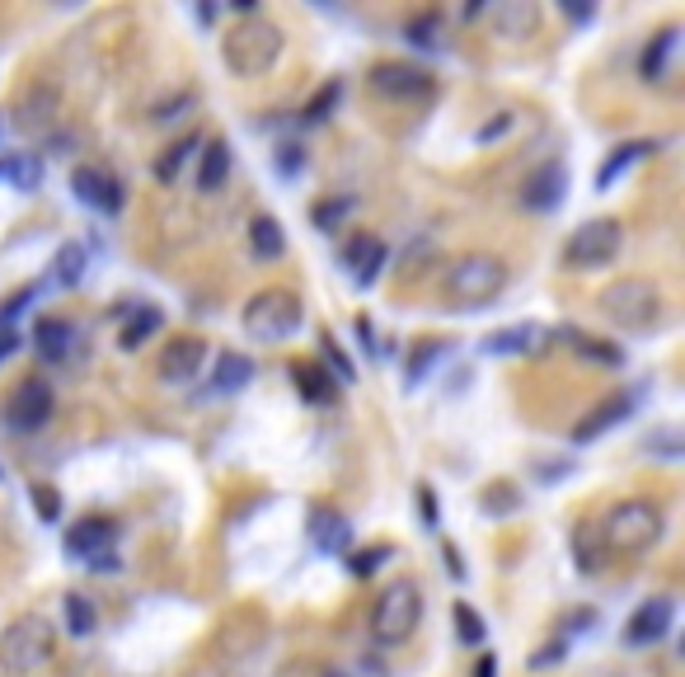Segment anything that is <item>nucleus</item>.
Wrapping results in <instances>:
<instances>
[{
	"label": "nucleus",
	"mask_w": 685,
	"mask_h": 677,
	"mask_svg": "<svg viewBox=\"0 0 685 677\" xmlns=\"http://www.w3.org/2000/svg\"><path fill=\"white\" fill-rule=\"evenodd\" d=\"M644 447L652 451V457H662V461H676L681 457V433L676 429H662V433H652Z\"/></svg>",
	"instance_id": "nucleus-43"
},
{
	"label": "nucleus",
	"mask_w": 685,
	"mask_h": 677,
	"mask_svg": "<svg viewBox=\"0 0 685 677\" xmlns=\"http://www.w3.org/2000/svg\"><path fill=\"white\" fill-rule=\"evenodd\" d=\"M34 338H38V353H42V358H48V362H62V358H70V348H76V324L62 320V316H42L38 330H34Z\"/></svg>",
	"instance_id": "nucleus-21"
},
{
	"label": "nucleus",
	"mask_w": 685,
	"mask_h": 677,
	"mask_svg": "<svg viewBox=\"0 0 685 677\" xmlns=\"http://www.w3.org/2000/svg\"><path fill=\"white\" fill-rule=\"evenodd\" d=\"M197 151H203V137H197V132H189V137H179L175 141V146H169L165 155H160V161H155V179H160V183H175L179 179V169L183 165H189L193 161V155Z\"/></svg>",
	"instance_id": "nucleus-31"
},
{
	"label": "nucleus",
	"mask_w": 685,
	"mask_h": 677,
	"mask_svg": "<svg viewBox=\"0 0 685 677\" xmlns=\"http://www.w3.org/2000/svg\"><path fill=\"white\" fill-rule=\"evenodd\" d=\"M203 367H207V338L179 334V338H169V344L160 348L155 376H160L165 386H189V381L203 376Z\"/></svg>",
	"instance_id": "nucleus-9"
},
{
	"label": "nucleus",
	"mask_w": 685,
	"mask_h": 677,
	"mask_svg": "<svg viewBox=\"0 0 685 677\" xmlns=\"http://www.w3.org/2000/svg\"><path fill=\"white\" fill-rule=\"evenodd\" d=\"M155 330H160V310H155V306H132V316H127V324L118 330V348L137 353Z\"/></svg>",
	"instance_id": "nucleus-29"
},
{
	"label": "nucleus",
	"mask_w": 685,
	"mask_h": 677,
	"mask_svg": "<svg viewBox=\"0 0 685 677\" xmlns=\"http://www.w3.org/2000/svg\"><path fill=\"white\" fill-rule=\"evenodd\" d=\"M14 353H20V334H14V324H10V330H0V362L14 358Z\"/></svg>",
	"instance_id": "nucleus-49"
},
{
	"label": "nucleus",
	"mask_w": 685,
	"mask_h": 677,
	"mask_svg": "<svg viewBox=\"0 0 685 677\" xmlns=\"http://www.w3.org/2000/svg\"><path fill=\"white\" fill-rule=\"evenodd\" d=\"M52 386L42 376H24L20 386L10 391V405H5V414H10V429H20V433H38L42 423L52 419Z\"/></svg>",
	"instance_id": "nucleus-11"
},
{
	"label": "nucleus",
	"mask_w": 685,
	"mask_h": 677,
	"mask_svg": "<svg viewBox=\"0 0 685 677\" xmlns=\"http://www.w3.org/2000/svg\"><path fill=\"white\" fill-rule=\"evenodd\" d=\"M540 338H545L540 324H507V330L483 338V353H493V358H512V353H531Z\"/></svg>",
	"instance_id": "nucleus-23"
},
{
	"label": "nucleus",
	"mask_w": 685,
	"mask_h": 677,
	"mask_svg": "<svg viewBox=\"0 0 685 677\" xmlns=\"http://www.w3.org/2000/svg\"><path fill=\"white\" fill-rule=\"evenodd\" d=\"M371 90L395 99V104H413V99H427L437 90V80L427 76L423 66L413 62H380L376 71H371Z\"/></svg>",
	"instance_id": "nucleus-10"
},
{
	"label": "nucleus",
	"mask_w": 685,
	"mask_h": 677,
	"mask_svg": "<svg viewBox=\"0 0 685 677\" xmlns=\"http://www.w3.org/2000/svg\"><path fill=\"white\" fill-rule=\"evenodd\" d=\"M0 179H10V189H20V193H34L42 179V161L28 151H10V155H0Z\"/></svg>",
	"instance_id": "nucleus-26"
},
{
	"label": "nucleus",
	"mask_w": 685,
	"mask_h": 677,
	"mask_svg": "<svg viewBox=\"0 0 685 677\" xmlns=\"http://www.w3.org/2000/svg\"><path fill=\"white\" fill-rule=\"evenodd\" d=\"M62 606H66V630L76 635V640H90V635H94V626H99V612H94V602L85 598V592H66V598H62Z\"/></svg>",
	"instance_id": "nucleus-34"
},
{
	"label": "nucleus",
	"mask_w": 685,
	"mask_h": 677,
	"mask_svg": "<svg viewBox=\"0 0 685 677\" xmlns=\"http://www.w3.org/2000/svg\"><path fill=\"white\" fill-rule=\"evenodd\" d=\"M245 334L259 338V344H287V338L301 330V302L287 288H268L245 306Z\"/></svg>",
	"instance_id": "nucleus-7"
},
{
	"label": "nucleus",
	"mask_w": 685,
	"mask_h": 677,
	"mask_svg": "<svg viewBox=\"0 0 685 677\" xmlns=\"http://www.w3.org/2000/svg\"><path fill=\"white\" fill-rule=\"evenodd\" d=\"M338 99H342V80H329V85H324V90L301 108V123H310V127H315V123H329V113L338 108Z\"/></svg>",
	"instance_id": "nucleus-35"
},
{
	"label": "nucleus",
	"mask_w": 685,
	"mask_h": 677,
	"mask_svg": "<svg viewBox=\"0 0 685 677\" xmlns=\"http://www.w3.org/2000/svg\"><path fill=\"white\" fill-rule=\"evenodd\" d=\"M306 527H310V546L324 550V555H338V550H348V541H352V522L342 518L338 508H329V503L310 508Z\"/></svg>",
	"instance_id": "nucleus-15"
},
{
	"label": "nucleus",
	"mask_w": 685,
	"mask_h": 677,
	"mask_svg": "<svg viewBox=\"0 0 685 677\" xmlns=\"http://www.w3.org/2000/svg\"><path fill=\"white\" fill-rule=\"evenodd\" d=\"M249 250H254V259H263V264L282 259V250H287V235H282L277 217H254V221H249Z\"/></svg>",
	"instance_id": "nucleus-27"
},
{
	"label": "nucleus",
	"mask_w": 685,
	"mask_h": 677,
	"mask_svg": "<svg viewBox=\"0 0 685 677\" xmlns=\"http://www.w3.org/2000/svg\"><path fill=\"white\" fill-rule=\"evenodd\" d=\"M521 203L531 207V212H554V207H559V203H564V165H559V161L540 165L535 175L526 179Z\"/></svg>",
	"instance_id": "nucleus-18"
},
{
	"label": "nucleus",
	"mask_w": 685,
	"mask_h": 677,
	"mask_svg": "<svg viewBox=\"0 0 685 677\" xmlns=\"http://www.w3.org/2000/svg\"><path fill=\"white\" fill-rule=\"evenodd\" d=\"M676 48H681V28H676V24L658 28V34L648 38L644 56H638V76H644L648 85H662L667 76H672V56H676Z\"/></svg>",
	"instance_id": "nucleus-16"
},
{
	"label": "nucleus",
	"mask_w": 685,
	"mask_h": 677,
	"mask_svg": "<svg viewBox=\"0 0 685 677\" xmlns=\"http://www.w3.org/2000/svg\"><path fill=\"white\" fill-rule=\"evenodd\" d=\"M113 541H118V527H113L108 518H85V522H76V527L66 532V555L90 564L99 555H108Z\"/></svg>",
	"instance_id": "nucleus-14"
},
{
	"label": "nucleus",
	"mask_w": 685,
	"mask_h": 677,
	"mask_svg": "<svg viewBox=\"0 0 685 677\" xmlns=\"http://www.w3.org/2000/svg\"><path fill=\"white\" fill-rule=\"evenodd\" d=\"M56 654V630L42 612H24L10 621V630L0 635V668L5 677H34L52 663Z\"/></svg>",
	"instance_id": "nucleus-1"
},
{
	"label": "nucleus",
	"mask_w": 685,
	"mask_h": 677,
	"mask_svg": "<svg viewBox=\"0 0 685 677\" xmlns=\"http://www.w3.org/2000/svg\"><path fill=\"white\" fill-rule=\"evenodd\" d=\"M451 621H455V635H461V644H483V640H489V630H483V621H479V612H475L469 602H455Z\"/></svg>",
	"instance_id": "nucleus-37"
},
{
	"label": "nucleus",
	"mask_w": 685,
	"mask_h": 677,
	"mask_svg": "<svg viewBox=\"0 0 685 677\" xmlns=\"http://www.w3.org/2000/svg\"><path fill=\"white\" fill-rule=\"evenodd\" d=\"M28 296H34V288H24L20 296H14V302H5V306H0V324H5V320H14V316H20V310L28 306Z\"/></svg>",
	"instance_id": "nucleus-48"
},
{
	"label": "nucleus",
	"mask_w": 685,
	"mask_h": 677,
	"mask_svg": "<svg viewBox=\"0 0 685 677\" xmlns=\"http://www.w3.org/2000/svg\"><path fill=\"white\" fill-rule=\"evenodd\" d=\"M475 677H497V659H493V654H483V659L475 663Z\"/></svg>",
	"instance_id": "nucleus-51"
},
{
	"label": "nucleus",
	"mask_w": 685,
	"mask_h": 677,
	"mask_svg": "<svg viewBox=\"0 0 685 677\" xmlns=\"http://www.w3.org/2000/svg\"><path fill=\"white\" fill-rule=\"evenodd\" d=\"M592 527H578L573 532V546H578V564H582V574H596V570H602V546H596L592 541Z\"/></svg>",
	"instance_id": "nucleus-41"
},
{
	"label": "nucleus",
	"mask_w": 685,
	"mask_h": 677,
	"mask_svg": "<svg viewBox=\"0 0 685 677\" xmlns=\"http://www.w3.org/2000/svg\"><path fill=\"white\" fill-rule=\"evenodd\" d=\"M630 414V395H616V400H602L592 409L587 419L573 423V443H592V437H602L606 429H616V423Z\"/></svg>",
	"instance_id": "nucleus-22"
},
{
	"label": "nucleus",
	"mask_w": 685,
	"mask_h": 677,
	"mask_svg": "<svg viewBox=\"0 0 685 677\" xmlns=\"http://www.w3.org/2000/svg\"><path fill=\"white\" fill-rule=\"evenodd\" d=\"M624 245V226L616 217H596V221H582L573 240L564 245V264L578 268V273H592V268H606L616 264V254Z\"/></svg>",
	"instance_id": "nucleus-8"
},
{
	"label": "nucleus",
	"mask_w": 685,
	"mask_h": 677,
	"mask_svg": "<svg viewBox=\"0 0 685 677\" xmlns=\"http://www.w3.org/2000/svg\"><path fill=\"white\" fill-rule=\"evenodd\" d=\"M221 56L235 76H245V80L263 76V71H273V62L282 56V28L273 20H263V14H249V20H240L231 34H225Z\"/></svg>",
	"instance_id": "nucleus-2"
},
{
	"label": "nucleus",
	"mask_w": 685,
	"mask_h": 677,
	"mask_svg": "<svg viewBox=\"0 0 685 677\" xmlns=\"http://www.w3.org/2000/svg\"><path fill=\"white\" fill-rule=\"evenodd\" d=\"M357 334H362V344H366V353H376V338H371V324H366V320H357Z\"/></svg>",
	"instance_id": "nucleus-53"
},
{
	"label": "nucleus",
	"mask_w": 685,
	"mask_h": 677,
	"mask_svg": "<svg viewBox=\"0 0 685 677\" xmlns=\"http://www.w3.org/2000/svg\"><path fill=\"white\" fill-rule=\"evenodd\" d=\"M564 649H568V640H564V635H554V640L540 649V654H531V668H550V663H559Z\"/></svg>",
	"instance_id": "nucleus-46"
},
{
	"label": "nucleus",
	"mask_w": 685,
	"mask_h": 677,
	"mask_svg": "<svg viewBox=\"0 0 685 677\" xmlns=\"http://www.w3.org/2000/svg\"><path fill=\"white\" fill-rule=\"evenodd\" d=\"M320 348H324V358H329V367H334V381H352V376H357V367H352V358H348V353H342V348L334 344V338H329V334H324V338H320Z\"/></svg>",
	"instance_id": "nucleus-42"
},
{
	"label": "nucleus",
	"mask_w": 685,
	"mask_h": 677,
	"mask_svg": "<svg viewBox=\"0 0 685 677\" xmlns=\"http://www.w3.org/2000/svg\"><path fill=\"white\" fill-rule=\"evenodd\" d=\"M282 165H287V169L301 165V146H282Z\"/></svg>",
	"instance_id": "nucleus-52"
},
{
	"label": "nucleus",
	"mask_w": 685,
	"mask_h": 677,
	"mask_svg": "<svg viewBox=\"0 0 685 677\" xmlns=\"http://www.w3.org/2000/svg\"><path fill=\"white\" fill-rule=\"evenodd\" d=\"M342 212H348V197H334V203H320V207H315V221H320V231H334Z\"/></svg>",
	"instance_id": "nucleus-45"
},
{
	"label": "nucleus",
	"mask_w": 685,
	"mask_h": 677,
	"mask_svg": "<svg viewBox=\"0 0 685 677\" xmlns=\"http://www.w3.org/2000/svg\"><path fill=\"white\" fill-rule=\"evenodd\" d=\"M503 288H507V264L497 254H465L447 273L451 306H489Z\"/></svg>",
	"instance_id": "nucleus-6"
},
{
	"label": "nucleus",
	"mask_w": 685,
	"mask_h": 677,
	"mask_svg": "<svg viewBox=\"0 0 685 677\" xmlns=\"http://www.w3.org/2000/svg\"><path fill=\"white\" fill-rule=\"evenodd\" d=\"M441 358H447V344H441V338H432V344H423V348L409 358V386H418V381L432 376V367H437Z\"/></svg>",
	"instance_id": "nucleus-36"
},
{
	"label": "nucleus",
	"mask_w": 685,
	"mask_h": 677,
	"mask_svg": "<svg viewBox=\"0 0 685 677\" xmlns=\"http://www.w3.org/2000/svg\"><path fill=\"white\" fill-rule=\"evenodd\" d=\"M70 189H76V197L85 207L104 212V217H118V212H122V183L113 179L108 169H99V165H80L76 175H70Z\"/></svg>",
	"instance_id": "nucleus-12"
},
{
	"label": "nucleus",
	"mask_w": 685,
	"mask_h": 677,
	"mask_svg": "<svg viewBox=\"0 0 685 677\" xmlns=\"http://www.w3.org/2000/svg\"><path fill=\"white\" fill-rule=\"evenodd\" d=\"M564 344L578 348L582 358H592V362H606V367H620V362H624L620 344H610V338H596V334H587V330H564Z\"/></svg>",
	"instance_id": "nucleus-30"
},
{
	"label": "nucleus",
	"mask_w": 685,
	"mask_h": 677,
	"mask_svg": "<svg viewBox=\"0 0 685 677\" xmlns=\"http://www.w3.org/2000/svg\"><path fill=\"white\" fill-rule=\"evenodd\" d=\"M447 564H451V574H455V578H465V564H461V555H455L451 546H447Z\"/></svg>",
	"instance_id": "nucleus-54"
},
{
	"label": "nucleus",
	"mask_w": 685,
	"mask_h": 677,
	"mask_svg": "<svg viewBox=\"0 0 685 677\" xmlns=\"http://www.w3.org/2000/svg\"><path fill=\"white\" fill-rule=\"evenodd\" d=\"M52 108H56V90H48V85H34V90L24 94V104L14 108L20 113V123L24 132H48V123H52Z\"/></svg>",
	"instance_id": "nucleus-24"
},
{
	"label": "nucleus",
	"mask_w": 685,
	"mask_h": 677,
	"mask_svg": "<svg viewBox=\"0 0 685 677\" xmlns=\"http://www.w3.org/2000/svg\"><path fill=\"white\" fill-rule=\"evenodd\" d=\"M479 508H483V513H517V508H521V494L517 489H512V485H489V489H483V499H479Z\"/></svg>",
	"instance_id": "nucleus-40"
},
{
	"label": "nucleus",
	"mask_w": 685,
	"mask_h": 677,
	"mask_svg": "<svg viewBox=\"0 0 685 677\" xmlns=\"http://www.w3.org/2000/svg\"><path fill=\"white\" fill-rule=\"evenodd\" d=\"M292 376H296V391H301L310 405H334V400H338V381H334L329 372H324V367L301 362Z\"/></svg>",
	"instance_id": "nucleus-28"
},
{
	"label": "nucleus",
	"mask_w": 685,
	"mask_h": 677,
	"mask_svg": "<svg viewBox=\"0 0 685 677\" xmlns=\"http://www.w3.org/2000/svg\"><path fill=\"white\" fill-rule=\"evenodd\" d=\"M564 14H568V20H587L592 10H587V5H564Z\"/></svg>",
	"instance_id": "nucleus-55"
},
{
	"label": "nucleus",
	"mask_w": 685,
	"mask_h": 677,
	"mask_svg": "<svg viewBox=\"0 0 685 677\" xmlns=\"http://www.w3.org/2000/svg\"><path fill=\"white\" fill-rule=\"evenodd\" d=\"M225 175H231V146L221 137L203 141V151H197V193H217Z\"/></svg>",
	"instance_id": "nucleus-19"
},
{
	"label": "nucleus",
	"mask_w": 685,
	"mask_h": 677,
	"mask_svg": "<svg viewBox=\"0 0 685 677\" xmlns=\"http://www.w3.org/2000/svg\"><path fill=\"white\" fill-rule=\"evenodd\" d=\"M390 555H395V550L385 546V541H376V546H366V550H357V555H348V570H352L357 578H371Z\"/></svg>",
	"instance_id": "nucleus-39"
},
{
	"label": "nucleus",
	"mask_w": 685,
	"mask_h": 677,
	"mask_svg": "<svg viewBox=\"0 0 685 677\" xmlns=\"http://www.w3.org/2000/svg\"><path fill=\"white\" fill-rule=\"evenodd\" d=\"M34 508L42 522H56L62 518V494H56L52 485H34Z\"/></svg>",
	"instance_id": "nucleus-44"
},
{
	"label": "nucleus",
	"mask_w": 685,
	"mask_h": 677,
	"mask_svg": "<svg viewBox=\"0 0 685 677\" xmlns=\"http://www.w3.org/2000/svg\"><path fill=\"white\" fill-rule=\"evenodd\" d=\"M606 550L616 555H644V550L662 536V508L652 499H620L616 508L606 513V522L596 527Z\"/></svg>",
	"instance_id": "nucleus-3"
},
{
	"label": "nucleus",
	"mask_w": 685,
	"mask_h": 677,
	"mask_svg": "<svg viewBox=\"0 0 685 677\" xmlns=\"http://www.w3.org/2000/svg\"><path fill=\"white\" fill-rule=\"evenodd\" d=\"M418 513L427 518V527H437V494H432V485L418 489Z\"/></svg>",
	"instance_id": "nucleus-47"
},
{
	"label": "nucleus",
	"mask_w": 685,
	"mask_h": 677,
	"mask_svg": "<svg viewBox=\"0 0 685 677\" xmlns=\"http://www.w3.org/2000/svg\"><path fill=\"white\" fill-rule=\"evenodd\" d=\"M418 621H423V588L413 578H395L371 606V640L380 649H399L413 640Z\"/></svg>",
	"instance_id": "nucleus-4"
},
{
	"label": "nucleus",
	"mask_w": 685,
	"mask_h": 677,
	"mask_svg": "<svg viewBox=\"0 0 685 677\" xmlns=\"http://www.w3.org/2000/svg\"><path fill=\"white\" fill-rule=\"evenodd\" d=\"M672 616H676L672 598H648V602L630 616V626H624V644H630V649H648V644L667 640V630H672Z\"/></svg>",
	"instance_id": "nucleus-13"
},
{
	"label": "nucleus",
	"mask_w": 685,
	"mask_h": 677,
	"mask_svg": "<svg viewBox=\"0 0 685 677\" xmlns=\"http://www.w3.org/2000/svg\"><path fill=\"white\" fill-rule=\"evenodd\" d=\"M493 24H497V34H503V38L521 42V38H531L540 28V5H531V0H503V5L493 10Z\"/></svg>",
	"instance_id": "nucleus-20"
},
{
	"label": "nucleus",
	"mask_w": 685,
	"mask_h": 677,
	"mask_svg": "<svg viewBox=\"0 0 685 677\" xmlns=\"http://www.w3.org/2000/svg\"><path fill=\"white\" fill-rule=\"evenodd\" d=\"M596 306L616 330H648V324L662 320V292L648 278H616L596 296Z\"/></svg>",
	"instance_id": "nucleus-5"
},
{
	"label": "nucleus",
	"mask_w": 685,
	"mask_h": 677,
	"mask_svg": "<svg viewBox=\"0 0 685 677\" xmlns=\"http://www.w3.org/2000/svg\"><path fill=\"white\" fill-rule=\"evenodd\" d=\"M249 376H254V362L245 358V353H221L211 391H240V386H249Z\"/></svg>",
	"instance_id": "nucleus-33"
},
{
	"label": "nucleus",
	"mask_w": 685,
	"mask_h": 677,
	"mask_svg": "<svg viewBox=\"0 0 685 677\" xmlns=\"http://www.w3.org/2000/svg\"><path fill=\"white\" fill-rule=\"evenodd\" d=\"M52 278L62 282V288H76V282L85 278V264H90V250L80 245V240H66L62 250H56V259H52Z\"/></svg>",
	"instance_id": "nucleus-32"
},
{
	"label": "nucleus",
	"mask_w": 685,
	"mask_h": 677,
	"mask_svg": "<svg viewBox=\"0 0 685 677\" xmlns=\"http://www.w3.org/2000/svg\"><path fill=\"white\" fill-rule=\"evenodd\" d=\"M507 123H512L507 113H503V118H493V123H489V127H483V132H479V141H493L497 132H507Z\"/></svg>",
	"instance_id": "nucleus-50"
},
{
	"label": "nucleus",
	"mask_w": 685,
	"mask_h": 677,
	"mask_svg": "<svg viewBox=\"0 0 685 677\" xmlns=\"http://www.w3.org/2000/svg\"><path fill=\"white\" fill-rule=\"evenodd\" d=\"M385 259H390V250H385V240H376V235H352L348 250H342V264L352 268V278L362 282V288H371V282L380 278Z\"/></svg>",
	"instance_id": "nucleus-17"
},
{
	"label": "nucleus",
	"mask_w": 685,
	"mask_h": 677,
	"mask_svg": "<svg viewBox=\"0 0 685 677\" xmlns=\"http://www.w3.org/2000/svg\"><path fill=\"white\" fill-rule=\"evenodd\" d=\"M404 34H409V42H418V48H441V14H437V10L413 14Z\"/></svg>",
	"instance_id": "nucleus-38"
},
{
	"label": "nucleus",
	"mask_w": 685,
	"mask_h": 677,
	"mask_svg": "<svg viewBox=\"0 0 685 677\" xmlns=\"http://www.w3.org/2000/svg\"><path fill=\"white\" fill-rule=\"evenodd\" d=\"M648 151H652V141H624V146H616V151H610L606 161H602V169H596V193H606L610 183H616V179H620L630 165H638V161H644Z\"/></svg>",
	"instance_id": "nucleus-25"
}]
</instances>
